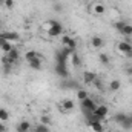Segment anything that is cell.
I'll use <instances>...</instances> for the list:
<instances>
[{
    "label": "cell",
    "instance_id": "1",
    "mask_svg": "<svg viewBox=\"0 0 132 132\" xmlns=\"http://www.w3.org/2000/svg\"><path fill=\"white\" fill-rule=\"evenodd\" d=\"M48 34L51 35V37H59L60 34L63 32V26H62V23L60 22H57V20H51L49 23H48Z\"/></svg>",
    "mask_w": 132,
    "mask_h": 132
},
{
    "label": "cell",
    "instance_id": "2",
    "mask_svg": "<svg viewBox=\"0 0 132 132\" xmlns=\"http://www.w3.org/2000/svg\"><path fill=\"white\" fill-rule=\"evenodd\" d=\"M117 49H118L121 54H125V55H128V57L132 59V42L129 38H126L125 42H120L118 46H117Z\"/></svg>",
    "mask_w": 132,
    "mask_h": 132
},
{
    "label": "cell",
    "instance_id": "3",
    "mask_svg": "<svg viewBox=\"0 0 132 132\" xmlns=\"http://www.w3.org/2000/svg\"><path fill=\"white\" fill-rule=\"evenodd\" d=\"M81 108H83V111L85 112H94L95 109H97V104H95V101L92 98H85L81 100Z\"/></svg>",
    "mask_w": 132,
    "mask_h": 132
},
{
    "label": "cell",
    "instance_id": "4",
    "mask_svg": "<svg viewBox=\"0 0 132 132\" xmlns=\"http://www.w3.org/2000/svg\"><path fill=\"white\" fill-rule=\"evenodd\" d=\"M108 112H109V109H108V106H106V104H100V106H97V109L94 111V114L97 115V118H98L100 121L108 115Z\"/></svg>",
    "mask_w": 132,
    "mask_h": 132
},
{
    "label": "cell",
    "instance_id": "5",
    "mask_svg": "<svg viewBox=\"0 0 132 132\" xmlns=\"http://www.w3.org/2000/svg\"><path fill=\"white\" fill-rule=\"evenodd\" d=\"M55 72H57V75L62 77V78H68V77H69V71H68L66 65H63V63H57Z\"/></svg>",
    "mask_w": 132,
    "mask_h": 132
},
{
    "label": "cell",
    "instance_id": "6",
    "mask_svg": "<svg viewBox=\"0 0 132 132\" xmlns=\"http://www.w3.org/2000/svg\"><path fill=\"white\" fill-rule=\"evenodd\" d=\"M0 35L8 40V42H17L19 40V34L17 32H11V31H0Z\"/></svg>",
    "mask_w": 132,
    "mask_h": 132
},
{
    "label": "cell",
    "instance_id": "7",
    "mask_svg": "<svg viewBox=\"0 0 132 132\" xmlns=\"http://www.w3.org/2000/svg\"><path fill=\"white\" fill-rule=\"evenodd\" d=\"M62 42H63V46H66V48H71V49H74V51H75V48H77V43H75V40H74L72 37L65 35Z\"/></svg>",
    "mask_w": 132,
    "mask_h": 132
},
{
    "label": "cell",
    "instance_id": "8",
    "mask_svg": "<svg viewBox=\"0 0 132 132\" xmlns=\"http://www.w3.org/2000/svg\"><path fill=\"white\" fill-rule=\"evenodd\" d=\"M97 78V75L94 74V72H91V71H86V72H83V81L85 83H94V80Z\"/></svg>",
    "mask_w": 132,
    "mask_h": 132
},
{
    "label": "cell",
    "instance_id": "9",
    "mask_svg": "<svg viewBox=\"0 0 132 132\" xmlns=\"http://www.w3.org/2000/svg\"><path fill=\"white\" fill-rule=\"evenodd\" d=\"M91 45H92L94 48L100 49V48H103V46H104V40H103L101 37H98V35H95V37H92V38H91Z\"/></svg>",
    "mask_w": 132,
    "mask_h": 132
},
{
    "label": "cell",
    "instance_id": "10",
    "mask_svg": "<svg viewBox=\"0 0 132 132\" xmlns=\"http://www.w3.org/2000/svg\"><path fill=\"white\" fill-rule=\"evenodd\" d=\"M29 128H31V123L26 121V120H23V121L19 123V126H17V132H29Z\"/></svg>",
    "mask_w": 132,
    "mask_h": 132
},
{
    "label": "cell",
    "instance_id": "11",
    "mask_svg": "<svg viewBox=\"0 0 132 132\" xmlns=\"http://www.w3.org/2000/svg\"><path fill=\"white\" fill-rule=\"evenodd\" d=\"M68 57H69V55H66V54L63 52V51H62V49L55 52V59H57V63H63V65H66V60H68Z\"/></svg>",
    "mask_w": 132,
    "mask_h": 132
},
{
    "label": "cell",
    "instance_id": "12",
    "mask_svg": "<svg viewBox=\"0 0 132 132\" xmlns=\"http://www.w3.org/2000/svg\"><path fill=\"white\" fill-rule=\"evenodd\" d=\"M89 126L92 128V131H95V132H103V123L101 121H98V120H94V121H91L89 123Z\"/></svg>",
    "mask_w": 132,
    "mask_h": 132
},
{
    "label": "cell",
    "instance_id": "13",
    "mask_svg": "<svg viewBox=\"0 0 132 132\" xmlns=\"http://www.w3.org/2000/svg\"><path fill=\"white\" fill-rule=\"evenodd\" d=\"M74 106H75V104H74V101H72V100H63V101H62V111H72V109H74Z\"/></svg>",
    "mask_w": 132,
    "mask_h": 132
},
{
    "label": "cell",
    "instance_id": "14",
    "mask_svg": "<svg viewBox=\"0 0 132 132\" xmlns=\"http://www.w3.org/2000/svg\"><path fill=\"white\" fill-rule=\"evenodd\" d=\"M28 63H29V68L34 69V71H40L42 69V59H35V60H31Z\"/></svg>",
    "mask_w": 132,
    "mask_h": 132
},
{
    "label": "cell",
    "instance_id": "15",
    "mask_svg": "<svg viewBox=\"0 0 132 132\" xmlns=\"http://www.w3.org/2000/svg\"><path fill=\"white\" fill-rule=\"evenodd\" d=\"M92 11H94V14H97V15L104 14V5H103V3H95L94 8H92Z\"/></svg>",
    "mask_w": 132,
    "mask_h": 132
},
{
    "label": "cell",
    "instance_id": "16",
    "mask_svg": "<svg viewBox=\"0 0 132 132\" xmlns=\"http://www.w3.org/2000/svg\"><path fill=\"white\" fill-rule=\"evenodd\" d=\"M6 55H8V57H9V59H11L12 62H17V60H19V55H20V54H19V49L12 48V49H11V51H9V52H8Z\"/></svg>",
    "mask_w": 132,
    "mask_h": 132
},
{
    "label": "cell",
    "instance_id": "17",
    "mask_svg": "<svg viewBox=\"0 0 132 132\" xmlns=\"http://www.w3.org/2000/svg\"><path fill=\"white\" fill-rule=\"evenodd\" d=\"M120 88H121V83H120V80H112V81L109 83V91H112V92L118 91Z\"/></svg>",
    "mask_w": 132,
    "mask_h": 132
},
{
    "label": "cell",
    "instance_id": "18",
    "mask_svg": "<svg viewBox=\"0 0 132 132\" xmlns=\"http://www.w3.org/2000/svg\"><path fill=\"white\" fill-rule=\"evenodd\" d=\"M126 117H128L126 114H123V112H118V114H115V115H114V121H115V123H118V125H121V123L126 120Z\"/></svg>",
    "mask_w": 132,
    "mask_h": 132
},
{
    "label": "cell",
    "instance_id": "19",
    "mask_svg": "<svg viewBox=\"0 0 132 132\" xmlns=\"http://www.w3.org/2000/svg\"><path fill=\"white\" fill-rule=\"evenodd\" d=\"M25 57H26L28 62H31V60H35V59H40V54H38L37 51H28Z\"/></svg>",
    "mask_w": 132,
    "mask_h": 132
},
{
    "label": "cell",
    "instance_id": "20",
    "mask_svg": "<svg viewBox=\"0 0 132 132\" xmlns=\"http://www.w3.org/2000/svg\"><path fill=\"white\" fill-rule=\"evenodd\" d=\"M120 32L123 34V35H126V37H131V35H132V25L126 23V25L123 26V29H121Z\"/></svg>",
    "mask_w": 132,
    "mask_h": 132
},
{
    "label": "cell",
    "instance_id": "21",
    "mask_svg": "<svg viewBox=\"0 0 132 132\" xmlns=\"http://www.w3.org/2000/svg\"><path fill=\"white\" fill-rule=\"evenodd\" d=\"M34 132H49V126L40 123V125H37V126L34 128Z\"/></svg>",
    "mask_w": 132,
    "mask_h": 132
},
{
    "label": "cell",
    "instance_id": "22",
    "mask_svg": "<svg viewBox=\"0 0 132 132\" xmlns=\"http://www.w3.org/2000/svg\"><path fill=\"white\" fill-rule=\"evenodd\" d=\"M8 118H9V112H8L6 109H3V108H2V109H0V121H3V123H5Z\"/></svg>",
    "mask_w": 132,
    "mask_h": 132
},
{
    "label": "cell",
    "instance_id": "23",
    "mask_svg": "<svg viewBox=\"0 0 132 132\" xmlns=\"http://www.w3.org/2000/svg\"><path fill=\"white\" fill-rule=\"evenodd\" d=\"M77 98L80 100V101L85 100V98H88V92H86L85 89H78V91H77Z\"/></svg>",
    "mask_w": 132,
    "mask_h": 132
},
{
    "label": "cell",
    "instance_id": "24",
    "mask_svg": "<svg viewBox=\"0 0 132 132\" xmlns=\"http://www.w3.org/2000/svg\"><path fill=\"white\" fill-rule=\"evenodd\" d=\"M98 60L103 65H109V57H108V54H98Z\"/></svg>",
    "mask_w": 132,
    "mask_h": 132
},
{
    "label": "cell",
    "instance_id": "25",
    "mask_svg": "<svg viewBox=\"0 0 132 132\" xmlns=\"http://www.w3.org/2000/svg\"><path fill=\"white\" fill-rule=\"evenodd\" d=\"M121 126H123L125 129H131V128H132V123H131V120H129V117H126V120L121 123Z\"/></svg>",
    "mask_w": 132,
    "mask_h": 132
},
{
    "label": "cell",
    "instance_id": "26",
    "mask_svg": "<svg viewBox=\"0 0 132 132\" xmlns=\"http://www.w3.org/2000/svg\"><path fill=\"white\" fill-rule=\"evenodd\" d=\"M43 125H46V126H49V123H51V118L48 117V115H42V120H40Z\"/></svg>",
    "mask_w": 132,
    "mask_h": 132
},
{
    "label": "cell",
    "instance_id": "27",
    "mask_svg": "<svg viewBox=\"0 0 132 132\" xmlns=\"http://www.w3.org/2000/svg\"><path fill=\"white\" fill-rule=\"evenodd\" d=\"M125 25H126V22H117V23H115V29H117V31H121Z\"/></svg>",
    "mask_w": 132,
    "mask_h": 132
},
{
    "label": "cell",
    "instance_id": "28",
    "mask_svg": "<svg viewBox=\"0 0 132 132\" xmlns=\"http://www.w3.org/2000/svg\"><path fill=\"white\" fill-rule=\"evenodd\" d=\"M5 6L8 9H12L14 8V0H5Z\"/></svg>",
    "mask_w": 132,
    "mask_h": 132
},
{
    "label": "cell",
    "instance_id": "29",
    "mask_svg": "<svg viewBox=\"0 0 132 132\" xmlns=\"http://www.w3.org/2000/svg\"><path fill=\"white\" fill-rule=\"evenodd\" d=\"M125 74H128V75H132V66H128V68H125Z\"/></svg>",
    "mask_w": 132,
    "mask_h": 132
},
{
    "label": "cell",
    "instance_id": "30",
    "mask_svg": "<svg viewBox=\"0 0 132 132\" xmlns=\"http://www.w3.org/2000/svg\"><path fill=\"white\" fill-rule=\"evenodd\" d=\"M72 59H74V65L77 66L80 63V60H78V57H77V54H72Z\"/></svg>",
    "mask_w": 132,
    "mask_h": 132
},
{
    "label": "cell",
    "instance_id": "31",
    "mask_svg": "<svg viewBox=\"0 0 132 132\" xmlns=\"http://www.w3.org/2000/svg\"><path fill=\"white\" fill-rule=\"evenodd\" d=\"M54 9H55L57 12H60V11H62V5H60V3H55V5H54Z\"/></svg>",
    "mask_w": 132,
    "mask_h": 132
},
{
    "label": "cell",
    "instance_id": "32",
    "mask_svg": "<svg viewBox=\"0 0 132 132\" xmlns=\"http://www.w3.org/2000/svg\"><path fill=\"white\" fill-rule=\"evenodd\" d=\"M0 132H6V128H5L3 121H0Z\"/></svg>",
    "mask_w": 132,
    "mask_h": 132
},
{
    "label": "cell",
    "instance_id": "33",
    "mask_svg": "<svg viewBox=\"0 0 132 132\" xmlns=\"http://www.w3.org/2000/svg\"><path fill=\"white\" fill-rule=\"evenodd\" d=\"M5 5V0H0V6H3Z\"/></svg>",
    "mask_w": 132,
    "mask_h": 132
},
{
    "label": "cell",
    "instance_id": "34",
    "mask_svg": "<svg viewBox=\"0 0 132 132\" xmlns=\"http://www.w3.org/2000/svg\"><path fill=\"white\" fill-rule=\"evenodd\" d=\"M128 117H129V120H131V123H132V114H129Z\"/></svg>",
    "mask_w": 132,
    "mask_h": 132
},
{
    "label": "cell",
    "instance_id": "35",
    "mask_svg": "<svg viewBox=\"0 0 132 132\" xmlns=\"http://www.w3.org/2000/svg\"><path fill=\"white\" fill-rule=\"evenodd\" d=\"M2 28H3V23H2V20H0V29H2Z\"/></svg>",
    "mask_w": 132,
    "mask_h": 132
}]
</instances>
